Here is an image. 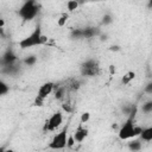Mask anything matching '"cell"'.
<instances>
[{
    "instance_id": "6da1fadb",
    "label": "cell",
    "mask_w": 152,
    "mask_h": 152,
    "mask_svg": "<svg viewBox=\"0 0 152 152\" xmlns=\"http://www.w3.org/2000/svg\"><path fill=\"white\" fill-rule=\"evenodd\" d=\"M45 43H46V38L43 34L42 27L38 25L33 28V31L30 34L25 36L21 40H19L18 46L23 50H26V49H31V48H34V46H42Z\"/></svg>"
},
{
    "instance_id": "7a4b0ae2",
    "label": "cell",
    "mask_w": 152,
    "mask_h": 152,
    "mask_svg": "<svg viewBox=\"0 0 152 152\" xmlns=\"http://www.w3.org/2000/svg\"><path fill=\"white\" fill-rule=\"evenodd\" d=\"M142 128L134 124V113H131L128 119L124 122V125L119 129V138L121 140H131L140 135Z\"/></svg>"
},
{
    "instance_id": "3957f363",
    "label": "cell",
    "mask_w": 152,
    "mask_h": 152,
    "mask_svg": "<svg viewBox=\"0 0 152 152\" xmlns=\"http://www.w3.org/2000/svg\"><path fill=\"white\" fill-rule=\"evenodd\" d=\"M38 12L39 6L36 2V0H25L18 10V15L24 21H30L38 15Z\"/></svg>"
},
{
    "instance_id": "277c9868",
    "label": "cell",
    "mask_w": 152,
    "mask_h": 152,
    "mask_svg": "<svg viewBox=\"0 0 152 152\" xmlns=\"http://www.w3.org/2000/svg\"><path fill=\"white\" fill-rule=\"evenodd\" d=\"M68 128L64 127L63 129H61L58 133H56L50 144H49V148L51 150H62V148H65L68 146Z\"/></svg>"
},
{
    "instance_id": "5b68a950",
    "label": "cell",
    "mask_w": 152,
    "mask_h": 152,
    "mask_svg": "<svg viewBox=\"0 0 152 152\" xmlns=\"http://www.w3.org/2000/svg\"><path fill=\"white\" fill-rule=\"evenodd\" d=\"M80 72L82 76H87V77L96 76L100 72V66H99L97 61H95L93 58L86 59L80 66Z\"/></svg>"
},
{
    "instance_id": "8992f818",
    "label": "cell",
    "mask_w": 152,
    "mask_h": 152,
    "mask_svg": "<svg viewBox=\"0 0 152 152\" xmlns=\"http://www.w3.org/2000/svg\"><path fill=\"white\" fill-rule=\"evenodd\" d=\"M53 88H55L53 82H45V83H43L38 88L37 96H36V100H34V104L36 106H43V103L46 100V97L53 91Z\"/></svg>"
},
{
    "instance_id": "52a82bcc",
    "label": "cell",
    "mask_w": 152,
    "mask_h": 152,
    "mask_svg": "<svg viewBox=\"0 0 152 152\" xmlns=\"http://www.w3.org/2000/svg\"><path fill=\"white\" fill-rule=\"evenodd\" d=\"M63 122V112L62 110H57L55 113H52L44 124V131H49V132H53L56 131Z\"/></svg>"
},
{
    "instance_id": "ba28073f",
    "label": "cell",
    "mask_w": 152,
    "mask_h": 152,
    "mask_svg": "<svg viewBox=\"0 0 152 152\" xmlns=\"http://www.w3.org/2000/svg\"><path fill=\"white\" fill-rule=\"evenodd\" d=\"M88 134H89V129L86 126H83V124L80 122V125L77 126V128L72 133V137H74L76 142H83L84 139L88 137Z\"/></svg>"
},
{
    "instance_id": "9c48e42d",
    "label": "cell",
    "mask_w": 152,
    "mask_h": 152,
    "mask_svg": "<svg viewBox=\"0 0 152 152\" xmlns=\"http://www.w3.org/2000/svg\"><path fill=\"white\" fill-rule=\"evenodd\" d=\"M139 139L141 141H145V142L152 141V125L142 128V131H141V133L139 135Z\"/></svg>"
},
{
    "instance_id": "30bf717a",
    "label": "cell",
    "mask_w": 152,
    "mask_h": 152,
    "mask_svg": "<svg viewBox=\"0 0 152 152\" xmlns=\"http://www.w3.org/2000/svg\"><path fill=\"white\" fill-rule=\"evenodd\" d=\"M15 61H17V56H15L14 52L11 51V50L6 51V53H5L4 57H2V62H4V64H6V66L12 65Z\"/></svg>"
},
{
    "instance_id": "8fae6325",
    "label": "cell",
    "mask_w": 152,
    "mask_h": 152,
    "mask_svg": "<svg viewBox=\"0 0 152 152\" xmlns=\"http://www.w3.org/2000/svg\"><path fill=\"white\" fill-rule=\"evenodd\" d=\"M134 78H135V72H134V71H128V72H126V74L121 77V83H122L124 86H128Z\"/></svg>"
},
{
    "instance_id": "7c38bea8",
    "label": "cell",
    "mask_w": 152,
    "mask_h": 152,
    "mask_svg": "<svg viewBox=\"0 0 152 152\" xmlns=\"http://www.w3.org/2000/svg\"><path fill=\"white\" fill-rule=\"evenodd\" d=\"M128 148L129 150H133V151H137V150H140L141 148V140H135L134 139H131L128 140Z\"/></svg>"
},
{
    "instance_id": "4fadbf2b",
    "label": "cell",
    "mask_w": 152,
    "mask_h": 152,
    "mask_svg": "<svg viewBox=\"0 0 152 152\" xmlns=\"http://www.w3.org/2000/svg\"><path fill=\"white\" fill-rule=\"evenodd\" d=\"M141 112L145 113V114L152 113V99L151 100H147L146 102H144L141 104Z\"/></svg>"
},
{
    "instance_id": "5bb4252c",
    "label": "cell",
    "mask_w": 152,
    "mask_h": 152,
    "mask_svg": "<svg viewBox=\"0 0 152 152\" xmlns=\"http://www.w3.org/2000/svg\"><path fill=\"white\" fill-rule=\"evenodd\" d=\"M78 7V2H77V0H68L66 1V8H68V11H75L76 8Z\"/></svg>"
},
{
    "instance_id": "9a60e30c",
    "label": "cell",
    "mask_w": 152,
    "mask_h": 152,
    "mask_svg": "<svg viewBox=\"0 0 152 152\" xmlns=\"http://www.w3.org/2000/svg\"><path fill=\"white\" fill-rule=\"evenodd\" d=\"M36 62H37V58H36L34 56H27V57H25L24 61H23V63L26 64V65H28V66L33 65Z\"/></svg>"
},
{
    "instance_id": "2e32d148",
    "label": "cell",
    "mask_w": 152,
    "mask_h": 152,
    "mask_svg": "<svg viewBox=\"0 0 152 152\" xmlns=\"http://www.w3.org/2000/svg\"><path fill=\"white\" fill-rule=\"evenodd\" d=\"M89 120H90V113H89V112H83V113L81 114V118H80V122L84 125V124H87Z\"/></svg>"
},
{
    "instance_id": "e0dca14e",
    "label": "cell",
    "mask_w": 152,
    "mask_h": 152,
    "mask_svg": "<svg viewBox=\"0 0 152 152\" xmlns=\"http://www.w3.org/2000/svg\"><path fill=\"white\" fill-rule=\"evenodd\" d=\"M144 91L147 94V95H151L152 96V81H150L148 83H146L145 88H144Z\"/></svg>"
},
{
    "instance_id": "ac0fdd59",
    "label": "cell",
    "mask_w": 152,
    "mask_h": 152,
    "mask_svg": "<svg viewBox=\"0 0 152 152\" xmlns=\"http://www.w3.org/2000/svg\"><path fill=\"white\" fill-rule=\"evenodd\" d=\"M0 88H1V91H0L1 95H6V93L10 90V88L7 87V84H6L5 82H1V83H0Z\"/></svg>"
},
{
    "instance_id": "d6986e66",
    "label": "cell",
    "mask_w": 152,
    "mask_h": 152,
    "mask_svg": "<svg viewBox=\"0 0 152 152\" xmlns=\"http://www.w3.org/2000/svg\"><path fill=\"white\" fill-rule=\"evenodd\" d=\"M66 20H68V14H63V15L61 17V19L58 20V25H59V26H63Z\"/></svg>"
},
{
    "instance_id": "ffe728a7",
    "label": "cell",
    "mask_w": 152,
    "mask_h": 152,
    "mask_svg": "<svg viewBox=\"0 0 152 152\" xmlns=\"http://www.w3.org/2000/svg\"><path fill=\"white\" fill-rule=\"evenodd\" d=\"M110 21H112V19H110L109 15H104V17H103V20H102L103 24H107V23H110Z\"/></svg>"
},
{
    "instance_id": "44dd1931",
    "label": "cell",
    "mask_w": 152,
    "mask_h": 152,
    "mask_svg": "<svg viewBox=\"0 0 152 152\" xmlns=\"http://www.w3.org/2000/svg\"><path fill=\"white\" fill-rule=\"evenodd\" d=\"M147 7L152 8V0H147Z\"/></svg>"
}]
</instances>
